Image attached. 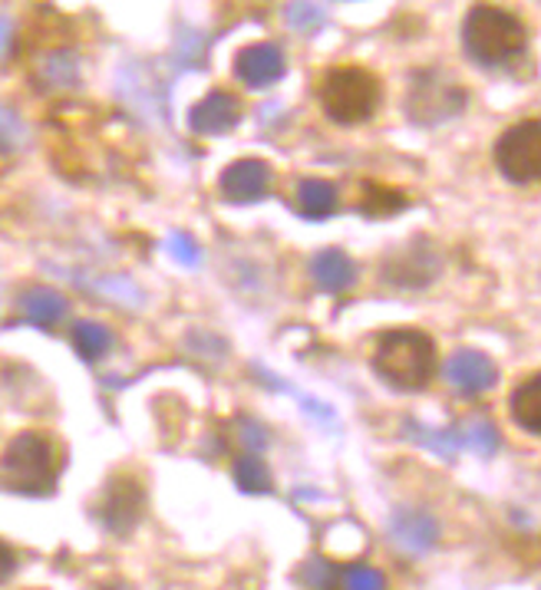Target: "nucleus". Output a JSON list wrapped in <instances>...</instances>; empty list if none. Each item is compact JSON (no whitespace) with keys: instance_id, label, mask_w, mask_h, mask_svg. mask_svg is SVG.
<instances>
[{"instance_id":"32","label":"nucleus","mask_w":541,"mask_h":590,"mask_svg":"<svg viewBox=\"0 0 541 590\" xmlns=\"http://www.w3.org/2000/svg\"><path fill=\"white\" fill-rule=\"evenodd\" d=\"M100 590H130V588H126V584H103Z\"/></svg>"},{"instance_id":"24","label":"nucleus","mask_w":541,"mask_h":590,"mask_svg":"<svg viewBox=\"0 0 541 590\" xmlns=\"http://www.w3.org/2000/svg\"><path fill=\"white\" fill-rule=\"evenodd\" d=\"M43 77H47L53 87H73V83H76V60H73L67 50L50 53V57L43 60Z\"/></svg>"},{"instance_id":"8","label":"nucleus","mask_w":541,"mask_h":590,"mask_svg":"<svg viewBox=\"0 0 541 590\" xmlns=\"http://www.w3.org/2000/svg\"><path fill=\"white\" fill-rule=\"evenodd\" d=\"M384 284L397 291H422L439 277V254L426 237H416L404 251H394L380 267Z\"/></svg>"},{"instance_id":"7","label":"nucleus","mask_w":541,"mask_h":590,"mask_svg":"<svg viewBox=\"0 0 541 590\" xmlns=\"http://www.w3.org/2000/svg\"><path fill=\"white\" fill-rule=\"evenodd\" d=\"M145 501H149L145 498V485L133 472H116L103 488L96 515H100V521H103V528L110 535L126 538L139 528V521L145 515Z\"/></svg>"},{"instance_id":"6","label":"nucleus","mask_w":541,"mask_h":590,"mask_svg":"<svg viewBox=\"0 0 541 590\" xmlns=\"http://www.w3.org/2000/svg\"><path fill=\"white\" fill-rule=\"evenodd\" d=\"M466 106H469V90L456 87L452 80L439 73H419L406 96V113L422 125L449 122L459 113H466Z\"/></svg>"},{"instance_id":"22","label":"nucleus","mask_w":541,"mask_h":590,"mask_svg":"<svg viewBox=\"0 0 541 590\" xmlns=\"http://www.w3.org/2000/svg\"><path fill=\"white\" fill-rule=\"evenodd\" d=\"M340 590H387V581L377 568L370 564H350L337 574Z\"/></svg>"},{"instance_id":"11","label":"nucleus","mask_w":541,"mask_h":590,"mask_svg":"<svg viewBox=\"0 0 541 590\" xmlns=\"http://www.w3.org/2000/svg\"><path fill=\"white\" fill-rule=\"evenodd\" d=\"M235 77L252 90H268L287 73V57L277 43H248L235 53Z\"/></svg>"},{"instance_id":"9","label":"nucleus","mask_w":541,"mask_h":590,"mask_svg":"<svg viewBox=\"0 0 541 590\" xmlns=\"http://www.w3.org/2000/svg\"><path fill=\"white\" fill-rule=\"evenodd\" d=\"M270 165L265 159H235L232 165L222 169L218 175V192L225 202L232 205H248V202H262L270 189Z\"/></svg>"},{"instance_id":"14","label":"nucleus","mask_w":541,"mask_h":590,"mask_svg":"<svg viewBox=\"0 0 541 590\" xmlns=\"http://www.w3.org/2000/svg\"><path fill=\"white\" fill-rule=\"evenodd\" d=\"M310 277L327 294H347L357 284L360 271H357V261L344 254L340 247H324L310 257Z\"/></svg>"},{"instance_id":"4","label":"nucleus","mask_w":541,"mask_h":590,"mask_svg":"<svg viewBox=\"0 0 541 590\" xmlns=\"http://www.w3.org/2000/svg\"><path fill=\"white\" fill-rule=\"evenodd\" d=\"M0 475L13 491L47 495L60 475V449L47 433H20L0 456Z\"/></svg>"},{"instance_id":"10","label":"nucleus","mask_w":541,"mask_h":590,"mask_svg":"<svg viewBox=\"0 0 541 590\" xmlns=\"http://www.w3.org/2000/svg\"><path fill=\"white\" fill-rule=\"evenodd\" d=\"M442 373L459 396H482V393L496 389V383H499L496 359L482 350H456L446 359Z\"/></svg>"},{"instance_id":"1","label":"nucleus","mask_w":541,"mask_h":590,"mask_svg":"<svg viewBox=\"0 0 541 590\" xmlns=\"http://www.w3.org/2000/svg\"><path fill=\"white\" fill-rule=\"evenodd\" d=\"M462 47L479 67H506L525 53L529 27L509 7L476 3L462 20Z\"/></svg>"},{"instance_id":"31","label":"nucleus","mask_w":541,"mask_h":590,"mask_svg":"<svg viewBox=\"0 0 541 590\" xmlns=\"http://www.w3.org/2000/svg\"><path fill=\"white\" fill-rule=\"evenodd\" d=\"M10 40H13V20L7 13H0V57L7 53Z\"/></svg>"},{"instance_id":"17","label":"nucleus","mask_w":541,"mask_h":590,"mask_svg":"<svg viewBox=\"0 0 541 590\" xmlns=\"http://www.w3.org/2000/svg\"><path fill=\"white\" fill-rule=\"evenodd\" d=\"M512 419L529 433V436H539L541 433V376L532 373L529 379H522L516 389H512Z\"/></svg>"},{"instance_id":"27","label":"nucleus","mask_w":541,"mask_h":590,"mask_svg":"<svg viewBox=\"0 0 541 590\" xmlns=\"http://www.w3.org/2000/svg\"><path fill=\"white\" fill-rule=\"evenodd\" d=\"M284 20H287L294 30L307 33V30H317V27L324 23V10L314 7V3H287V7H284Z\"/></svg>"},{"instance_id":"3","label":"nucleus","mask_w":541,"mask_h":590,"mask_svg":"<svg viewBox=\"0 0 541 590\" xmlns=\"http://www.w3.org/2000/svg\"><path fill=\"white\" fill-rule=\"evenodd\" d=\"M380 96H384L380 77L360 63L330 67L317 83V100H320L324 116L340 125L370 122L380 110Z\"/></svg>"},{"instance_id":"2","label":"nucleus","mask_w":541,"mask_h":590,"mask_svg":"<svg viewBox=\"0 0 541 590\" xmlns=\"http://www.w3.org/2000/svg\"><path fill=\"white\" fill-rule=\"evenodd\" d=\"M436 369H439L436 340L422 330L400 327V330H390L377 340L374 373L400 393L426 389L432 383Z\"/></svg>"},{"instance_id":"20","label":"nucleus","mask_w":541,"mask_h":590,"mask_svg":"<svg viewBox=\"0 0 541 590\" xmlns=\"http://www.w3.org/2000/svg\"><path fill=\"white\" fill-rule=\"evenodd\" d=\"M235 485L248 495H268L270 491V469L262 462V456H242L232 466Z\"/></svg>"},{"instance_id":"30","label":"nucleus","mask_w":541,"mask_h":590,"mask_svg":"<svg viewBox=\"0 0 541 590\" xmlns=\"http://www.w3.org/2000/svg\"><path fill=\"white\" fill-rule=\"evenodd\" d=\"M13 571H17V555H13V548L7 541H0V584L10 581Z\"/></svg>"},{"instance_id":"15","label":"nucleus","mask_w":541,"mask_h":590,"mask_svg":"<svg viewBox=\"0 0 541 590\" xmlns=\"http://www.w3.org/2000/svg\"><path fill=\"white\" fill-rule=\"evenodd\" d=\"M17 304H20L23 321L33 324V327H43V330L57 327L67 317V297L53 287H43V284L27 287Z\"/></svg>"},{"instance_id":"5","label":"nucleus","mask_w":541,"mask_h":590,"mask_svg":"<svg viewBox=\"0 0 541 590\" xmlns=\"http://www.w3.org/2000/svg\"><path fill=\"white\" fill-rule=\"evenodd\" d=\"M496 165L512 185H529L541 175V122L522 119L496 139Z\"/></svg>"},{"instance_id":"16","label":"nucleus","mask_w":541,"mask_h":590,"mask_svg":"<svg viewBox=\"0 0 541 590\" xmlns=\"http://www.w3.org/2000/svg\"><path fill=\"white\" fill-rule=\"evenodd\" d=\"M297 208L310 222H324L337 212V185L327 179H300L297 182Z\"/></svg>"},{"instance_id":"19","label":"nucleus","mask_w":541,"mask_h":590,"mask_svg":"<svg viewBox=\"0 0 541 590\" xmlns=\"http://www.w3.org/2000/svg\"><path fill=\"white\" fill-rule=\"evenodd\" d=\"M70 344L80 354V359L96 363L113 350V330L96 324V321H76L73 330H70Z\"/></svg>"},{"instance_id":"12","label":"nucleus","mask_w":541,"mask_h":590,"mask_svg":"<svg viewBox=\"0 0 541 590\" xmlns=\"http://www.w3.org/2000/svg\"><path fill=\"white\" fill-rule=\"evenodd\" d=\"M238 122H242V100L228 90H212L188 113V129L195 135H228Z\"/></svg>"},{"instance_id":"26","label":"nucleus","mask_w":541,"mask_h":590,"mask_svg":"<svg viewBox=\"0 0 541 590\" xmlns=\"http://www.w3.org/2000/svg\"><path fill=\"white\" fill-rule=\"evenodd\" d=\"M300 581L310 590H334V584H337V564H330V561H324V558H310V561L304 564Z\"/></svg>"},{"instance_id":"25","label":"nucleus","mask_w":541,"mask_h":590,"mask_svg":"<svg viewBox=\"0 0 541 590\" xmlns=\"http://www.w3.org/2000/svg\"><path fill=\"white\" fill-rule=\"evenodd\" d=\"M27 139V129L20 116L7 106H0V155H13Z\"/></svg>"},{"instance_id":"28","label":"nucleus","mask_w":541,"mask_h":590,"mask_svg":"<svg viewBox=\"0 0 541 590\" xmlns=\"http://www.w3.org/2000/svg\"><path fill=\"white\" fill-rule=\"evenodd\" d=\"M169 247H172V257L185 267H195L202 261V247L195 244V237L185 235V232H175L169 237Z\"/></svg>"},{"instance_id":"18","label":"nucleus","mask_w":541,"mask_h":590,"mask_svg":"<svg viewBox=\"0 0 541 590\" xmlns=\"http://www.w3.org/2000/svg\"><path fill=\"white\" fill-rule=\"evenodd\" d=\"M406 205H409V199H406L400 189L384 185V182H364L357 212L367 215V218H394V215L404 212Z\"/></svg>"},{"instance_id":"13","label":"nucleus","mask_w":541,"mask_h":590,"mask_svg":"<svg viewBox=\"0 0 541 590\" xmlns=\"http://www.w3.org/2000/svg\"><path fill=\"white\" fill-rule=\"evenodd\" d=\"M390 535L409 555H426L439 541V521L419 508H397L390 515Z\"/></svg>"},{"instance_id":"21","label":"nucleus","mask_w":541,"mask_h":590,"mask_svg":"<svg viewBox=\"0 0 541 590\" xmlns=\"http://www.w3.org/2000/svg\"><path fill=\"white\" fill-rule=\"evenodd\" d=\"M459 442H462V446H469L476 456L489 459V456L499 449V429H496V423H492V419H472V423H466V426H462Z\"/></svg>"},{"instance_id":"29","label":"nucleus","mask_w":541,"mask_h":590,"mask_svg":"<svg viewBox=\"0 0 541 590\" xmlns=\"http://www.w3.org/2000/svg\"><path fill=\"white\" fill-rule=\"evenodd\" d=\"M238 429H242V442H245L248 449L262 452V449L268 446V433H265V426H258V423H252V419H242Z\"/></svg>"},{"instance_id":"23","label":"nucleus","mask_w":541,"mask_h":590,"mask_svg":"<svg viewBox=\"0 0 541 590\" xmlns=\"http://www.w3.org/2000/svg\"><path fill=\"white\" fill-rule=\"evenodd\" d=\"M409 433H416V436H409V439L422 442L429 452H436V456H442V459H452V456H456L459 436H456L452 429H442V433H436V429H419V426L412 423V426H409Z\"/></svg>"}]
</instances>
